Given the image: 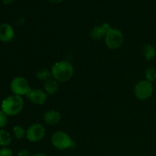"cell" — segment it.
I'll return each instance as SVG.
<instances>
[{
	"label": "cell",
	"mask_w": 156,
	"mask_h": 156,
	"mask_svg": "<svg viewBox=\"0 0 156 156\" xmlns=\"http://www.w3.org/2000/svg\"><path fill=\"white\" fill-rule=\"evenodd\" d=\"M52 76L59 82H66L72 79L74 74L73 64L66 60L56 62L51 68Z\"/></svg>",
	"instance_id": "cell-1"
},
{
	"label": "cell",
	"mask_w": 156,
	"mask_h": 156,
	"mask_svg": "<svg viewBox=\"0 0 156 156\" xmlns=\"http://www.w3.org/2000/svg\"><path fill=\"white\" fill-rule=\"evenodd\" d=\"M24 105V100L21 96L12 94L2 100L1 104V111H2L8 117H14L22 111Z\"/></svg>",
	"instance_id": "cell-2"
},
{
	"label": "cell",
	"mask_w": 156,
	"mask_h": 156,
	"mask_svg": "<svg viewBox=\"0 0 156 156\" xmlns=\"http://www.w3.org/2000/svg\"><path fill=\"white\" fill-rule=\"evenodd\" d=\"M52 145L59 150H66L73 146V139L64 131H56L51 136Z\"/></svg>",
	"instance_id": "cell-3"
},
{
	"label": "cell",
	"mask_w": 156,
	"mask_h": 156,
	"mask_svg": "<svg viewBox=\"0 0 156 156\" xmlns=\"http://www.w3.org/2000/svg\"><path fill=\"white\" fill-rule=\"evenodd\" d=\"M123 34L119 29L111 27L105 37L106 46L111 50H117L123 44Z\"/></svg>",
	"instance_id": "cell-4"
},
{
	"label": "cell",
	"mask_w": 156,
	"mask_h": 156,
	"mask_svg": "<svg viewBox=\"0 0 156 156\" xmlns=\"http://www.w3.org/2000/svg\"><path fill=\"white\" fill-rule=\"evenodd\" d=\"M153 85L152 82L146 80H141L137 82L134 86V94L137 99L145 101L149 99L153 93Z\"/></svg>",
	"instance_id": "cell-5"
},
{
	"label": "cell",
	"mask_w": 156,
	"mask_h": 156,
	"mask_svg": "<svg viewBox=\"0 0 156 156\" xmlns=\"http://www.w3.org/2000/svg\"><path fill=\"white\" fill-rule=\"evenodd\" d=\"M10 89L13 94L23 96L27 95L30 88L28 81L25 78L22 76H16L11 82Z\"/></svg>",
	"instance_id": "cell-6"
},
{
	"label": "cell",
	"mask_w": 156,
	"mask_h": 156,
	"mask_svg": "<svg viewBox=\"0 0 156 156\" xmlns=\"http://www.w3.org/2000/svg\"><path fill=\"white\" fill-rule=\"evenodd\" d=\"M45 127L39 123H33L26 130V137L31 143L41 141L45 136Z\"/></svg>",
	"instance_id": "cell-7"
},
{
	"label": "cell",
	"mask_w": 156,
	"mask_h": 156,
	"mask_svg": "<svg viewBox=\"0 0 156 156\" xmlns=\"http://www.w3.org/2000/svg\"><path fill=\"white\" fill-rule=\"evenodd\" d=\"M47 95L48 94L45 92L44 90L40 89V88H34V89L30 88L26 96L28 100H30L34 105H43L47 101Z\"/></svg>",
	"instance_id": "cell-8"
},
{
	"label": "cell",
	"mask_w": 156,
	"mask_h": 156,
	"mask_svg": "<svg viewBox=\"0 0 156 156\" xmlns=\"http://www.w3.org/2000/svg\"><path fill=\"white\" fill-rule=\"evenodd\" d=\"M111 27V25L108 23H104L101 25L94 26L90 31V37L94 41H99L105 37Z\"/></svg>",
	"instance_id": "cell-9"
},
{
	"label": "cell",
	"mask_w": 156,
	"mask_h": 156,
	"mask_svg": "<svg viewBox=\"0 0 156 156\" xmlns=\"http://www.w3.org/2000/svg\"><path fill=\"white\" fill-rule=\"evenodd\" d=\"M15 37V30L11 24L3 23L0 24V41L2 43H9L13 40Z\"/></svg>",
	"instance_id": "cell-10"
},
{
	"label": "cell",
	"mask_w": 156,
	"mask_h": 156,
	"mask_svg": "<svg viewBox=\"0 0 156 156\" xmlns=\"http://www.w3.org/2000/svg\"><path fill=\"white\" fill-rule=\"evenodd\" d=\"M44 121L49 126H55L61 120V114L56 110H50L44 114Z\"/></svg>",
	"instance_id": "cell-11"
},
{
	"label": "cell",
	"mask_w": 156,
	"mask_h": 156,
	"mask_svg": "<svg viewBox=\"0 0 156 156\" xmlns=\"http://www.w3.org/2000/svg\"><path fill=\"white\" fill-rule=\"evenodd\" d=\"M59 82L53 79V78H51V79L44 82V89L47 94L53 95V94H56L59 91Z\"/></svg>",
	"instance_id": "cell-12"
},
{
	"label": "cell",
	"mask_w": 156,
	"mask_h": 156,
	"mask_svg": "<svg viewBox=\"0 0 156 156\" xmlns=\"http://www.w3.org/2000/svg\"><path fill=\"white\" fill-rule=\"evenodd\" d=\"M143 57L146 60H152L156 56V50L152 44H146L143 49Z\"/></svg>",
	"instance_id": "cell-13"
},
{
	"label": "cell",
	"mask_w": 156,
	"mask_h": 156,
	"mask_svg": "<svg viewBox=\"0 0 156 156\" xmlns=\"http://www.w3.org/2000/svg\"><path fill=\"white\" fill-rule=\"evenodd\" d=\"M12 143V136L8 131L5 129H0V146L7 147Z\"/></svg>",
	"instance_id": "cell-14"
},
{
	"label": "cell",
	"mask_w": 156,
	"mask_h": 156,
	"mask_svg": "<svg viewBox=\"0 0 156 156\" xmlns=\"http://www.w3.org/2000/svg\"><path fill=\"white\" fill-rule=\"evenodd\" d=\"M36 76L40 81H42L44 82L53 78L51 70L46 68H41L37 69V71L36 72Z\"/></svg>",
	"instance_id": "cell-15"
},
{
	"label": "cell",
	"mask_w": 156,
	"mask_h": 156,
	"mask_svg": "<svg viewBox=\"0 0 156 156\" xmlns=\"http://www.w3.org/2000/svg\"><path fill=\"white\" fill-rule=\"evenodd\" d=\"M12 132H13L15 138L18 139V140H21L24 136H26V130L23 126H20V125H16V126H14Z\"/></svg>",
	"instance_id": "cell-16"
},
{
	"label": "cell",
	"mask_w": 156,
	"mask_h": 156,
	"mask_svg": "<svg viewBox=\"0 0 156 156\" xmlns=\"http://www.w3.org/2000/svg\"><path fill=\"white\" fill-rule=\"evenodd\" d=\"M145 78L146 80L150 82H153L156 80V69L154 67H149L145 71Z\"/></svg>",
	"instance_id": "cell-17"
},
{
	"label": "cell",
	"mask_w": 156,
	"mask_h": 156,
	"mask_svg": "<svg viewBox=\"0 0 156 156\" xmlns=\"http://www.w3.org/2000/svg\"><path fill=\"white\" fill-rule=\"evenodd\" d=\"M8 124V116L3 112L0 111V128L2 129Z\"/></svg>",
	"instance_id": "cell-18"
},
{
	"label": "cell",
	"mask_w": 156,
	"mask_h": 156,
	"mask_svg": "<svg viewBox=\"0 0 156 156\" xmlns=\"http://www.w3.org/2000/svg\"><path fill=\"white\" fill-rule=\"evenodd\" d=\"M13 152L11 149L8 147H3L0 149V156H12Z\"/></svg>",
	"instance_id": "cell-19"
},
{
	"label": "cell",
	"mask_w": 156,
	"mask_h": 156,
	"mask_svg": "<svg viewBox=\"0 0 156 156\" xmlns=\"http://www.w3.org/2000/svg\"><path fill=\"white\" fill-rule=\"evenodd\" d=\"M18 156H32L27 149H21L18 152Z\"/></svg>",
	"instance_id": "cell-20"
},
{
	"label": "cell",
	"mask_w": 156,
	"mask_h": 156,
	"mask_svg": "<svg viewBox=\"0 0 156 156\" xmlns=\"http://www.w3.org/2000/svg\"><path fill=\"white\" fill-rule=\"evenodd\" d=\"M50 2L53 3V4H59V3L62 2L63 0H48Z\"/></svg>",
	"instance_id": "cell-21"
},
{
	"label": "cell",
	"mask_w": 156,
	"mask_h": 156,
	"mask_svg": "<svg viewBox=\"0 0 156 156\" xmlns=\"http://www.w3.org/2000/svg\"><path fill=\"white\" fill-rule=\"evenodd\" d=\"M14 1H15V0H2V2L5 5L11 4V3L13 2Z\"/></svg>",
	"instance_id": "cell-22"
},
{
	"label": "cell",
	"mask_w": 156,
	"mask_h": 156,
	"mask_svg": "<svg viewBox=\"0 0 156 156\" xmlns=\"http://www.w3.org/2000/svg\"><path fill=\"white\" fill-rule=\"evenodd\" d=\"M32 156H48L46 155L45 153H43V152H37V153H35L34 155H32Z\"/></svg>",
	"instance_id": "cell-23"
}]
</instances>
